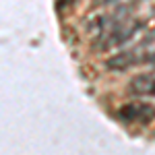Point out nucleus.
<instances>
[{"label":"nucleus","instance_id":"1","mask_svg":"<svg viewBox=\"0 0 155 155\" xmlns=\"http://www.w3.org/2000/svg\"><path fill=\"white\" fill-rule=\"evenodd\" d=\"M118 118L124 122H141V124H149L155 120V106L151 104H143V101H132V104H124L118 110Z\"/></svg>","mask_w":155,"mask_h":155},{"label":"nucleus","instance_id":"2","mask_svg":"<svg viewBox=\"0 0 155 155\" xmlns=\"http://www.w3.org/2000/svg\"><path fill=\"white\" fill-rule=\"evenodd\" d=\"M145 44H141L139 48H132V50H124V52H120L116 56H112V58L106 60V66L110 71H126V68H130L134 64H139V62H145Z\"/></svg>","mask_w":155,"mask_h":155},{"label":"nucleus","instance_id":"3","mask_svg":"<svg viewBox=\"0 0 155 155\" xmlns=\"http://www.w3.org/2000/svg\"><path fill=\"white\" fill-rule=\"evenodd\" d=\"M128 91L132 95H155V71L141 72L128 83Z\"/></svg>","mask_w":155,"mask_h":155},{"label":"nucleus","instance_id":"4","mask_svg":"<svg viewBox=\"0 0 155 155\" xmlns=\"http://www.w3.org/2000/svg\"><path fill=\"white\" fill-rule=\"evenodd\" d=\"M151 41H155V27L153 29H151V31H149V33H147V37H145V46H147V44H151Z\"/></svg>","mask_w":155,"mask_h":155},{"label":"nucleus","instance_id":"5","mask_svg":"<svg viewBox=\"0 0 155 155\" xmlns=\"http://www.w3.org/2000/svg\"><path fill=\"white\" fill-rule=\"evenodd\" d=\"M145 62H155V50H153V52H147V54H145Z\"/></svg>","mask_w":155,"mask_h":155},{"label":"nucleus","instance_id":"6","mask_svg":"<svg viewBox=\"0 0 155 155\" xmlns=\"http://www.w3.org/2000/svg\"><path fill=\"white\" fill-rule=\"evenodd\" d=\"M153 15H155V8H153Z\"/></svg>","mask_w":155,"mask_h":155}]
</instances>
